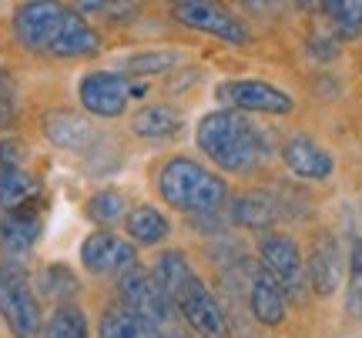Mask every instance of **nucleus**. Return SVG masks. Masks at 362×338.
Wrapping results in <instances>:
<instances>
[{
  "instance_id": "1",
  "label": "nucleus",
  "mask_w": 362,
  "mask_h": 338,
  "mask_svg": "<svg viewBox=\"0 0 362 338\" xmlns=\"http://www.w3.org/2000/svg\"><path fill=\"white\" fill-rule=\"evenodd\" d=\"M198 147L228 174H252L265 164L269 141L245 114L238 111H211L198 121Z\"/></svg>"
},
{
  "instance_id": "2",
  "label": "nucleus",
  "mask_w": 362,
  "mask_h": 338,
  "mask_svg": "<svg viewBox=\"0 0 362 338\" xmlns=\"http://www.w3.org/2000/svg\"><path fill=\"white\" fill-rule=\"evenodd\" d=\"M158 191L185 215H215L228 201V184L192 157H168L158 171Z\"/></svg>"
},
{
  "instance_id": "3",
  "label": "nucleus",
  "mask_w": 362,
  "mask_h": 338,
  "mask_svg": "<svg viewBox=\"0 0 362 338\" xmlns=\"http://www.w3.org/2000/svg\"><path fill=\"white\" fill-rule=\"evenodd\" d=\"M0 318L13 338H40L44 318L21 261H0Z\"/></svg>"
},
{
  "instance_id": "4",
  "label": "nucleus",
  "mask_w": 362,
  "mask_h": 338,
  "mask_svg": "<svg viewBox=\"0 0 362 338\" xmlns=\"http://www.w3.org/2000/svg\"><path fill=\"white\" fill-rule=\"evenodd\" d=\"M117 295H121V308L131 312L134 318H141L148 325H155L161 335L168 328L171 315H175V305L168 301V295L158 288L155 274L148 268H128V272L117 274Z\"/></svg>"
},
{
  "instance_id": "5",
  "label": "nucleus",
  "mask_w": 362,
  "mask_h": 338,
  "mask_svg": "<svg viewBox=\"0 0 362 338\" xmlns=\"http://www.w3.org/2000/svg\"><path fill=\"white\" fill-rule=\"evenodd\" d=\"M175 312H181V318L188 322L198 338H228V318H225V308H221L215 295L205 288V282L192 274L185 285L175 291Z\"/></svg>"
},
{
  "instance_id": "6",
  "label": "nucleus",
  "mask_w": 362,
  "mask_h": 338,
  "mask_svg": "<svg viewBox=\"0 0 362 338\" xmlns=\"http://www.w3.org/2000/svg\"><path fill=\"white\" fill-rule=\"evenodd\" d=\"M215 97L228 111H255V114H288L296 101L292 94L275 87L269 80H225L215 87Z\"/></svg>"
},
{
  "instance_id": "7",
  "label": "nucleus",
  "mask_w": 362,
  "mask_h": 338,
  "mask_svg": "<svg viewBox=\"0 0 362 338\" xmlns=\"http://www.w3.org/2000/svg\"><path fill=\"white\" fill-rule=\"evenodd\" d=\"M259 255H262V268L282 285L285 295H296L302 298L305 295V261H302V251L298 245L288 238V234H265L259 245Z\"/></svg>"
},
{
  "instance_id": "8",
  "label": "nucleus",
  "mask_w": 362,
  "mask_h": 338,
  "mask_svg": "<svg viewBox=\"0 0 362 338\" xmlns=\"http://www.w3.org/2000/svg\"><path fill=\"white\" fill-rule=\"evenodd\" d=\"M171 17L178 24L192 27V30H205V34H215L225 44H248L252 40V30H248L235 13H228L218 4H202V0H181L171 7Z\"/></svg>"
},
{
  "instance_id": "9",
  "label": "nucleus",
  "mask_w": 362,
  "mask_h": 338,
  "mask_svg": "<svg viewBox=\"0 0 362 338\" xmlns=\"http://www.w3.org/2000/svg\"><path fill=\"white\" fill-rule=\"evenodd\" d=\"M67 7L57 4H24L13 13V37L24 51H51V44L57 40V30L64 24Z\"/></svg>"
},
{
  "instance_id": "10",
  "label": "nucleus",
  "mask_w": 362,
  "mask_h": 338,
  "mask_svg": "<svg viewBox=\"0 0 362 338\" xmlns=\"http://www.w3.org/2000/svg\"><path fill=\"white\" fill-rule=\"evenodd\" d=\"M78 97L84 111L94 117H121L124 107H128L131 97V84L124 74H115V71H90L81 78Z\"/></svg>"
},
{
  "instance_id": "11",
  "label": "nucleus",
  "mask_w": 362,
  "mask_h": 338,
  "mask_svg": "<svg viewBox=\"0 0 362 338\" xmlns=\"http://www.w3.org/2000/svg\"><path fill=\"white\" fill-rule=\"evenodd\" d=\"M81 265L90 274H121L134 268V245L107 228H98L81 241Z\"/></svg>"
},
{
  "instance_id": "12",
  "label": "nucleus",
  "mask_w": 362,
  "mask_h": 338,
  "mask_svg": "<svg viewBox=\"0 0 362 338\" xmlns=\"http://www.w3.org/2000/svg\"><path fill=\"white\" fill-rule=\"evenodd\" d=\"M44 218L34 208H21V211H4L0 215V251L4 261H21L37 245Z\"/></svg>"
},
{
  "instance_id": "13",
  "label": "nucleus",
  "mask_w": 362,
  "mask_h": 338,
  "mask_svg": "<svg viewBox=\"0 0 362 338\" xmlns=\"http://www.w3.org/2000/svg\"><path fill=\"white\" fill-rule=\"evenodd\" d=\"M282 157L288 171L298 174V178H305V181H325L329 174H332V155L325 151L319 141H312L305 134H296V138H288L282 144Z\"/></svg>"
},
{
  "instance_id": "14",
  "label": "nucleus",
  "mask_w": 362,
  "mask_h": 338,
  "mask_svg": "<svg viewBox=\"0 0 362 338\" xmlns=\"http://www.w3.org/2000/svg\"><path fill=\"white\" fill-rule=\"evenodd\" d=\"M248 308H252V318L262 325H279L285 318V291L262 265L248 278Z\"/></svg>"
},
{
  "instance_id": "15",
  "label": "nucleus",
  "mask_w": 362,
  "mask_h": 338,
  "mask_svg": "<svg viewBox=\"0 0 362 338\" xmlns=\"http://www.w3.org/2000/svg\"><path fill=\"white\" fill-rule=\"evenodd\" d=\"M44 134L54 147L61 151H88L94 141V128L88 117L74 114V111H47L44 114Z\"/></svg>"
},
{
  "instance_id": "16",
  "label": "nucleus",
  "mask_w": 362,
  "mask_h": 338,
  "mask_svg": "<svg viewBox=\"0 0 362 338\" xmlns=\"http://www.w3.org/2000/svg\"><path fill=\"white\" fill-rule=\"evenodd\" d=\"M101 51V37H98V30L88 27V20L81 17V13L67 11L64 13V24L57 30V40L51 44L54 57H90V54Z\"/></svg>"
},
{
  "instance_id": "17",
  "label": "nucleus",
  "mask_w": 362,
  "mask_h": 338,
  "mask_svg": "<svg viewBox=\"0 0 362 338\" xmlns=\"http://www.w3.org/2000/svg\"><path fill=\"white\" fill-rule=\"evenodd\" d=\"M305 282H309L319 295H332L342 282V255L332 238H319V245L312 248L309 268H305Z\"/></svg>"
},
{
  "instance_id": "18",
  "label": "nucleus",
  "mask_w": 362,
  "mask_h": 338,
  "mask_svg": "<svg viewBox=\"0 0 362 338\" xmlns=\"http://www.w3.org/2000/svg\"><path fill=\"white\" fill-rule=\"evenodd\" d=\"M282 218V208L275 205L269 191H248L232 201V222L242 228H269Z\"/></svg>"
},
{
  "instance_id": "19",
  "label": "nucleus",
  "mask_w": 362,
  "mask_h": 338,
  "mask_svg": "<svg viewBox=\"0 0 362 338\" xmlns=\"http://www.w3.org/2000/svg\"><path fill=\"white\" fill-rule=\"evenodd\" d=\"M40 198V181L24 168H0V211L34 208L30 201Z\"/></svg>"
},
{
  "instance_id": "20",
  "label": "nucleus",
  "mask_w": 362,
  "mask_h": 338,
  "mask_svg": "<svg viewBox=\"0 0 362 338\" xmlns=\"http://www.w3.org/2000/svg\"><path fill=\"white\" fill-rule=\"evenodd\" d=\"M131 131L148 141H161V138H171L181 131V114L168 104H148L131 117Z\"/></svg>"
},
{
  "instance_id": "21",
  "label": "nucleus",
  "mask_w": 362,
  "mask_h": 338,
  "mask_svg": "<svg viewBox=\"0 0 362 338\" xmlns=\"http://www.w3.org/2000/svg\"><path fill=\"white\" fill-rule=\"evenodd\" d=\"M124 228H128L131 241H138V245H161V241L171 234L168 218H165L158 208H151V205H138V208H131Z\"/></svg>"
},
{
  "instance_id": "22",
  "label": "nucleus",
  "mask_w": 362,
  "mask_h": 338,
  "mask_svg": "<svg viewBox=\"0 0 362 338\" xmlns=\"http://www.w3.org/2000/svg\"><path fill=\"white\" fill-rule=\"evenodd\" d=\"M98 338H165L155 325H148L141 318H134L131 312H124L121 305H111L101 315V325H98Z\"/></svg>"
},
{
  "instance_id": "23",
  "label": "nucleus",
  "mask_w": 362,
  "mask_h": 338,
  "mask_svg": "<svg viewBox=\"0 0 362 338\" xmlns=\"http://www.w3.org/2000/svg\"><path fill=\"white\" fill-rule=\"evenodd\" d=\"M151 274H155L158 288H161V291L168 295V301H171L175 298V291H178V288L194 274V268H192V261L185 258V251H165V255L155 261Z\"/></svg>"
},
{
  "instance_id": "24",
  "label": "nucleus",
  "mask_w": 362,
  "mask_h": 338,
  "mask_svg": "<svg viewBox=\"0 0 362 338\" xmlns=\"http://www.w3.org/2000/svg\"><path fill=\"white\" fill-rule=\"evenodd\" d=\"M44 338H90L88 315L81 312L74 301L57 305L54 315L47 318V325H44Z\"/></svg>"
},
{
  "instance_id": "25",
  "label": "nucleus",
  "mask_w": 362,
  "mask_h": 338,
  "mask_svg": "<svg viewBox=\"0 0 362 338\" xmlns=\"http://www.w3.org/2000/svg\"><path fill=\"white\" fill-rule=\"evenodd\" d=\"M325 11L342 40H356L362 34V0H329Z\"/></svg>"
},
{
  "instance_id": "26",
  "label": "nucleus",
  "mask_w": 362,
  "mask_h": 338,
  "mask_svg": "<svg viewBox=\"0 0 362 338\" xmlns=\"http://www.w3.org/2000/svg\"><path fill=\"white\" fill-rule=\"evenodd\" d=\"M40 291H44L47 298H54L57 305H67V301L78 295V278H74V272L64 268V265H47V268L40 272Z\"/></svg>"
},
{
  "instance_id": "27",
  "label": "nucleus",
  "mask_w": 362,
  "mask_h": 338,
  "mask_svg": "<svg viewBox=\"0 0 362 338\" xmlns=\"http://www.w3.org/2000/svg\"><path fill=\"white\" fill-rule=\"evenodd\" d=\"M124 211H128V201H124V195L115 191V188L98 191V195H90V201H88L90 222H98V224H115L117 218H124Z\"/></svg>"
},
{
  "instance_id": "28",
  "label": "nucleus",
  "mask_w": 362,
  "mask_h": 338,
  "mask_svg": "<svg viewBox=\"0 0 362 338\" xmlns=\"http://www.w3.org/2000/svg\"><path fill=\"white\" fill-rule=\"evenodd\" d=\"M178 64H181L178 51H144L124 61V74H161V71H171Z\"/></svg>"
},
{
  "instance_id": "29",
  "label": "nucleus",
  "mask_w": 362,
  "mask_h": 338,
  "mask_svg": "<svg viewBox=\"0 0 362 338\" xmlns=\"http://www.w3.org/2000/svg\"><path fill=\"white\" fill-rule=\"evenodd\" d=\"M13 117H17V84L11 71L0 67V128H11Z\"/></svg>"
},
{
  "instance_id": "30",
  "label": "nucleus",
  "mask_w": 362,
  "mask_h": 338,
  "mask_svg": "<svg viewBox=\"0 0 362 338\" xmlns=\"http://www.w3.org/2000/svg\"><path fill=\"white\" fill-rule=\"evenodd\" d=\"M27 161V144L17 141V138H7L0 141V168H24Z\"/></svg>"
},
{
  "instance_id": "31",
  "label": "nucleus",
  "mask_w": 362,
  "mask_h": 338,
  "mask_svg": "<svg viewBox=\"0 0 362 338\" xmlns=\"http://www.w3.org/2000/svg\"><path fill=\"white\" fill-rule=\"evenodd\" d=\"M346 308H349V315L362 318V282H352V285H349V295H346Z\"/></svg>"
},
{
  "instance_id": "32",
  "label": "nucleus",
  "mask_w": 362,
  "mask_h": 338,
  "mask_svg": "<svg viewBox=\"0 0 362 338\" xmlns=\"http://www.w3.org/2000/svg\"><path fill=\"white\" fill-rule=\"evenodd\" d=\"M349 274H352V282H362V238H356V241H352Z\"/></svg>"
}]
</instances>
